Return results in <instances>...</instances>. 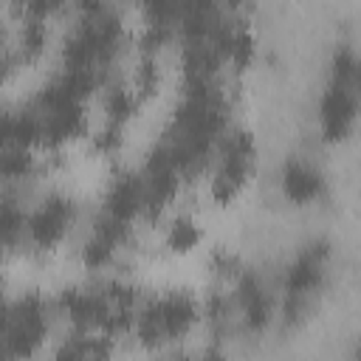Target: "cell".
Segmentation results:
<instances>
[{
    "mask_svg": "<svg viewBox=\"0 0 361 361\" xmlns=\"http://www.w3.org/2000/svg\"><path fill=\"white\" fill-rule=\"evenodd\" d=\"M276 195L293 209H310L330 195V180L313 155L293 152L276 169Z\"/></svg>",
    "mask_w": 361,
    "mask_h": 361,
    "instance_id": "cell-1",
    "label": "cell"
},
{
    "mask_svg": "<svg viewBox=\"0 0 361 361\" xmlns=\"http://www.w3.org/2000/svg\"><path fill=\"white\" fill-rule=\"evenodd\" d=\"M358 124V87L327 82L316 99V135L322 144H341Z\"/></svg>",
    "mask_w": 361,
    "mask_h": 361,
    "instance_id": "cell-2",
    "label": "cell"
}]
</instances>
